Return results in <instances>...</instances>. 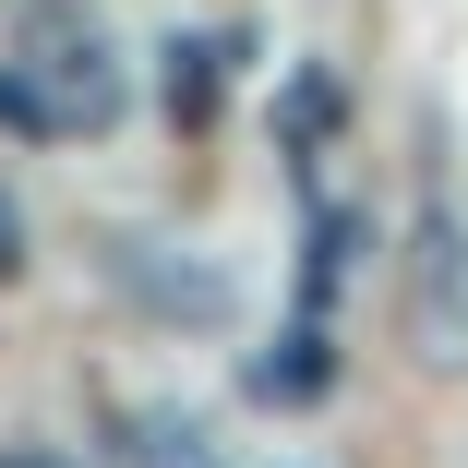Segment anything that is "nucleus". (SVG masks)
I'll list each match as a JSON object with an SVG mask.
<instances>
[{
	"label": "nucleus",
	"instance_id": "obj_1",
	"mask_svg": "<svg viewBox=\"0 0 468 468\" xmlns=\"http://www.w3.org/2000/svg\"><path fill=\"white\" fill-rule=\"evenodd\" d=\"M121 48L97 37V13H25V37H13V60H0V133H25V144H48V133H109L121 121Z\"/></svg>",
	"mask_w": 468,
	"mask_h": 468
},
{
	"label": "nucleus",
	"instance_id": "obj_2",
	"mask_svg": "<svg viewBox=\"0 0 468 468\" xmlns=\"http://www.w3.org/2000/svg\"><path fill=\"white\" fill-rule=\"evenodd\" d=\"M409 348L420 372H468V217L420 205L409 229Z\"/></svg>",
	"mask_w": 468,
	"mask_h": 468
},
{
	"label": "nucleus",
	"instance_id": "obj_3",
	"mask_svg": "<svg viewBox=\"0 0 468 468\" xmlns=\"http://www.w3.org/2000/svg\"><path fill=\"white\" fill-rule=\"evenodd\" d=\"M217 97H229V37L168 48V121H217Z\"/></svg>",
	"mask_w": 468,
	"mask_h": 468
},
{
	"label": "nucleus",
	"instance_id": "obj_4",
	"mask_svg": "<svg viewBox=\"0 0 468 468\" xmlns=\"http://www.w3.org/2000/svg\"><path fill=\"white\" fill-rule=\"evenodd\" d=\"M252 397H264V409H276V397H324V336L301 324L289 360H252Z\"/></svg>",
	"mask_w": 468,
	"mask_h": 468
},
{
	"label": "nucleus",
	"instance_id": "obj_5",
	"mask_svg": "<svg viewBox=\"0 0 468 468\" xmlns=\"http://www.w3.org/2000/svg\"><path fill=\"white\" fill-rule=\"evenodd\" d=\"M133 468H217L193 420H133Z\"/></svg>",
	"mask_w": 468,
	"mask_h": 468
},
{
	"label": "nucleus",
	"instance_id": "obj_6",
	"mask_svg": "<svg viewBox=\"0 0 468 468\" xmlns=\"http://www.w3.org/2000/svg\"><path fill=\"white\" fill-rule=\"evenodd\" d=\"M324 121H336V97H324V84H301V97H289V133H301V144H324Z\"/></svg>",
	"mask_w": 468,
	"mask_h": 468
},
{
	"label": "nucleus",
	"instance_id": "obj_7",
	"mask_svg": "<svg viewBox=\"0 0 468 468\" xmlns=\"http://www.w3.org/2000/svg\"><path fill=\"white\" fill-rule=\"evenodd\" d=\"M13 264H25V205L0 193V276H13Z\"/></svg>",
	"mask_w": 468,
	"mask_h": 468
}]
</instances>
